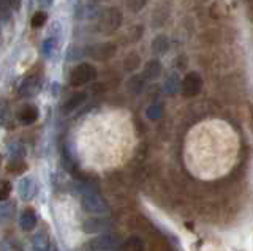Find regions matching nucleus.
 Returning <instances> with one entry per match:
<instances>
[{
  "label": "nucleus",
  "mask_w": 253,
  "mask_h": 251,
  "mask_svg": "<svg viewBox=\"0 0 253 251\" xmlns=\"http://www.w3.org/2000/svg\"><path fill=\"white\" fill-rule=\"evenodd\" d=\"M203 79L198 73H188L182 81V93L184 97H196L201 92Z\"/></svg>",
  "instance_id": "6"
},
{
  "label": "nucleus",
  "mask_w": 253,
  "mask_h": 251,
  "mask_svg": "<svg viewBox=\"0 0 253 251\" xmlns=\"http://www.w3.org/2000/svg\"><path fill=\"white\" fill-rule=\"evenodd\" d=\"M168 46H169L168 38L163 36V35L157 36L155 40H154V51H155L157 54H163V52H166V51H168Z\"/></svg>",
  "instance_id": "17"
},
{
  "label": "nucleus",
  "mask_w": 253,
  "mask_h": 251,
  "mask_svg": "<svg viewBox=\"0 0 253 251\" xmlns=\"http://www.w3.org/2000/svg\"><path fill=\"white\" fill-rule=\"evenodd\" d=\"M18 119L21 123L24 125H30V123H34L37 122L38 119V109L35 106H32V105H26V106H22L19 109V112H18Z\"/></svg>",
  "instance_id": "11"
},
{
  "label": "nucleus",
  "mask_w": 253,
  "mask_h": 251,
  "mask_svg": "<svg viewBox=\"0 0 253 251\" xmlns=\"http://www.w3.org/2000/svg\"><path fill=\"white\" fill-rule=\"evenodd\" d=\"M116 51L117 48L113 43H95L85 51V54L95 60H109L116 54Z\"/></svg>",
  "instance_id": "5"
},
{
  "label": "nucleus",
  "mask_w": 253,
  "mask_h": 251,
  "mask_svg": "<svg viewBox=\"0 0 253 251\" xmlns=\"http://www.w3.org/2000/svg\"><path fill=\"white\" fill-rule=\"evenodd\" d=\"M8 169H10L11 172H14V174H21V172H24L27 169V166L22 160H13L10 163V166H8Z\"/></svg>",
  "instance_id": "19"
},
{
  "label": "nucleus",
  "mask_w": 253,
  "mask_h": 251,
  "mask_svg": "<svg viewBox=\"0 0 253 251\" xmlns=\"http://www.w3.org/2000/svg\"><path fill=\"white\" fill-rule=\"evenodd\" d=\"M162 74V65L160 62L157 60H150L149 64L146 65L144 68V76L147 77V79H157L158 76Z\"/></svg>",
  "instance_id": "15"
},
{
  "label": "nucleus",
  "mask_w": 253,
  "mask_h": 251,
  "mask_svg": "<svg viewBox=\"0 0 253 251\" xmlns=\"http://www.w3.org/2000/svg\"><path fill=\"white\" fill-rule=\"evenodd\" d=\"M111 226H113V224H111L109 219L97 216V218L85 219V221L83 223V231L87 232V234H98V232L108 231Z\"/></svg>",
  "instance_id": "7"
},
{
  "label": "nucleus",
  "mask_w": 253,
  "mask_h": 251,
  "mask_svg": "<svg viewBox=\"0 0 253 251\" xmlns=\"http://www.w3.org/2000/svg\"><path fill=\"white\" fill-rule=\"evenodd\" d=\"M122 26V13L117 8H108L106 11L101 13L98 21V30L105 34L116 32V30Z\"/></svg>",
  "instance_id": "4"
},
{
  "label": "nucleus",
  "mask_w": 253,
  "mask_h": 251,
  "mask_svg": "<svg viewBox=\"0 0 253 251\" xmlns=\"http://www.w3.org/2000/svg\"><path fill=\"white\" fill-rule=\"evenodd\" d=\"M10 194H11V183L8 182V180H3V182H2V190H0V199L6 201Z\"/></svg>",
  "instance_id": "22"
},
{
  "label": "nucleus",
  "mask_w": 253,
  "mask_h": 251,
  "mask_svg": "<svg viewBox=\"0 0 253 251\" xmlns=\"http://www.w3.org/2000/svg\"><path fill=\"white\" fill-rule=\"evenodd\" d=\"M141 64V57L138 56L136 52H130L128 56H126V59L124 60V68L126 70V72H134Z\"/></svg>",
  "instance_id": "16"
},
{
  "label": "nucleus",
  "mask_w": 253,
  "mask_h": 251,
  "mask_svg": "<svg viewBox=\"0 0 253 251\" xmlns=\"http://www.w3.org/2000/svg\"><path fill=\"white\" fill-rule=\"evenodd\" d=\"M121 251H144V242L141 237L133 235L128 240H125V243L121 247Z\"/></svg>",
  "instance_id": "14"
},
{
  "label": "nucleus",
  "mask_w": 253,
  "mask_h": 251,
  "mask_svg": "<svg viewBox=\"0 0 253 251\" xmlns=\"http://www.w3.org/2000/svg\"><path fill=\"white\" fill-rule=\"evenodd\" d=\"M54 0H40V3H42L43 6H51Z\"/></svg>",
  "instance_id": "26"
},
{
  "label": "nucleus",
  "mask_w": 253,
  "mask_h": 251,
  "mask_svg": "<svg viewBox=\"0 0 253 251\" xmlns=\"http://www.w3.org/2000/svg\"><path fill=\"white\" fill-rule=\"evenodd\" d=\"M95 2H106V0H95Z\"/></svg>",
  "instance_id": "28"
},
{
  "label": "nucleus",
  "mask_w": 253,
  "mask_h": 251,
  "mask_svg": "<svg viewBox=\"0 0 253 251\" xmlns=\"http://www.w3.org/2000/svg\"><path fill=\"white\" fill-rule=\"evenodd\" d=\"M19 226L22 231H34L37 227V214L34 209H26L19 216Z\"/></svg>",
  "instance_id": "10"
},
{
  "label": "nucleus",
  "mask_w": 253,
  "mask_h": 251,
  "mask_svg": "<svg viewBox=\"0 0 253 251\" xmlns=\"http://www.w3.org/2000/svg\"><path fill=\"white\" fill-rule=\"evenodd\" d=\"M37 191H38V188L34 179L24 177L19 182V196L24 201H30L37 194Z\"/></svg>",
  "instance_id": "8"
},
{
  "label": "nucleus",
  "mask_w": 253,
  "mask_h": 251,
  "mask_svg": "<svg viewBox=\"0 0 253 251\" xmlns=\"http://www.w3.org/2000/svg\"><path fill=\"white\" fill-rule=\"evenodd\" d=\"M46 21H47V14L46 11H37L34 14V18H32V27L34 29H40V27H43L46 24Z\"/></svg>",
  "instance_id": "18"
},
{
  "label": "nucleus",
  "mask_w": 253,
  "mask_h": 251,
  "mask_svg": "<svg viewBox=\"0 0 253 251\" xmlns=\"http://www.w3.org/2000/svg\"><path fill=\"white\" fill-rule=\"evenodd\" d=\"M122 243L114 234H101L87 243L89 251H121Z\"/></svg>",
  "instance_id": "2"
},
{
  "label": "nucleus",
  "mask_w": 253,
  "mask_h": 251,
  "mask_svg": "<svg viewBox=\"0 0 253 251\" xmlns=\"http://www.w3.org/2000/svg\"><path fill=\"white\" fill-rule=\"evenodd\" d=\"M97 77V68L90 64H79L73 68L70 74V84L71 85H85L95 81Z\"/></svg>",
  "instance_id": "3"
},
{
  "label": "nucleus",
  "mask_w": 253,
  "mask_h": 251,
  "mask_svg": "<svg viewBox=\"0 0 253 251\" xmlns=\"http://www.w3.org/2000/svg\"><path fill=\"white\" fill-rule=\"evenodd\" d=\"M40 87H42L40 79H37V76H30L26 79V82L22 84L21 93H24V95H34V93L40 90Z\"/></svg>",
  "instance_id": "13"
},
{
  "label": "nucleus",
  "mask_w": 253,
  "mask_h": 251,
  "mask_svg": "<svg viewBox=\"0 0 253 251\" xmlns=\"http://www.w3.org/2000/svg\"><path fill=\"white\" fill-rule=\"evenodd\" d=\"M81 202H83V207L89 212V214L105 215L109 212L108 202L103 199L97 191L92 190L89 186L81 188Z\"/></svg>",
  "instance_id": "1"
},
{
  "label": "nucleus",
  "mask_w": 253,
  "mask_h": 251,
  "mask_svg": "<svg viewBox=\"0 0 253 251\" xmlns=\"http://www.w3.org/2000/svg\"><path fill=\"white\" fill-rule=\"evenodd\" d=\"M85 98H87V93H84V92H78V93H73L67 101H65V105H63V108H62V112L63 114H71L73 111H76L78 108H81L83 106V103L85 101Z\"/></svg>",
  "instance_id": "9"
},
{
  "label": "nucleus",
  "mask_w": 253,
  "mask_h": 251,
  "mask_svg": "<svg viewBox=\"0 0 253 251\" xmlns=\"http://www.w3.org/2000/svg\"><path fill=\"white\" fill-rule=\"evenodd\" d=\"M49 251H59V250L55 248V247H51V250H49Z\"/></svg>",
  "instance_id": "27"
},
{
  "label": "nucleus",
  "mask_w": 253,
  "mask_h": 251,
  "mask_svg": "<svg viewBox=\"0 0 253 251\" xmlns=\"http://www.w3.org/2000/svg\"><path fill=\"white\" fill-rule=\"evenodd\" d=\"M130 87L133 89L134 93H138L142 90V79L141 77H133V79L130 81Z\"/></svg>",
  "instance_id": "24"
},
{
  "label": "nucleus",
  "mask_w": 253,
  "mask_h": 251,
  "mask_svg": "<svg viewBox=\"0 0 253 251\" xmlns=\"http://www.w3.org/2000/svg\"><path fill=\"white\" fill-rule=\"evenodd\" d=\"M34 250L35 251H49L51 250V243H49V235L44 231L37 232L34 237Z\"/></svg>",
  "instance_id": "12"
},
{
  "label": "nucleus",
  "mask_w": 253,
  "mask_h": 251,
  "mask_svg": "<svg viewBox=\"0 0 253 251\" xmlns=\"http://www.w3.org/2000/svg\"><path fill=\"white\" fill-rule=\"evenodd\" d=\"M146 3H147V0H126V5H128V8L133 13L141 11L146 6Z\"/></svg>",
  "instance_id": "20"
},
{
  "label": "nucleus",
  "mask_w": 253,
  "mask_h": 251,
  "mask_svg": "<svg viewBox=\"0 0 253 251\" xmlns=\"http://www.w3.org/2000/svg\"><path fill=\"white\" fill-rule=\"evenodd\" d=\"M160 115H162V106L160 105H154V106L149 108V111H147L149 119L157 120V119H160Z\"/></svg>",
  "instance_id": "21"
},
{
  "label": "nucleus",
  "mask_w": 253,
  "mask_h": 251,
  "mask_svg": "<svg viewBox=\"0 0 253 251\" xmlns=\"http://www.w3.org/2000/svg\"><path fill=\"white\" fill-rule=\"evenodd\" d=\"M3 3L10 10H19L21 8V0H3Z\"/></svg>",
  "instance_id": "25"
},
{
  "label": "nucleus",
  "mask_w": 253,
  "mask_h": 251,
  "mask_svg": "<svg viewBox=\"0 0 253 251\" xmlns=\"http://www.w3.org/2000/svg\"><path fill=\"white\" fill-rule=\"evenodd\" d=\"M55 44L57 43H55L54 38H49V40L44 41V54L46 56H52L54 51H55Z\"/></svg>",
  "instance_id": "23"
}]
</instances>
